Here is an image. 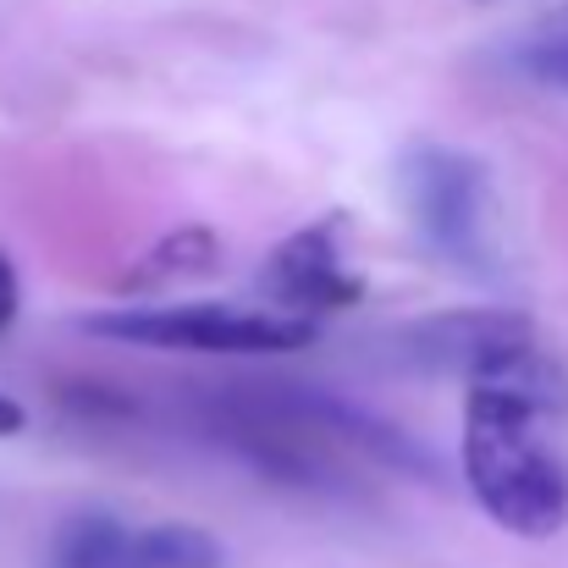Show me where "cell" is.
<instances>
[{"label":"cell","instance_id":"cell-2","mask_svg":"<svg viewBox=\"0 0 568 568\" xmlns=\"http://www.w3.org/2000/svg\"><path fill=\"white\" fill-rule=\"evenodd\" d=\"M199 425L210 442L254 464L265 480L298 491H348L365 469H392V475L430 469L408 436L310 386H271V381L221 386L199 397Z\"/></svg>","mask_w":568,"mask_h":568},{"label":"cell","instance_id":"cell-9","mask_svg":"<svg viewBox=\"0 0 568 568\" xmlns=\"http://www.w3.org/2000/svg\"><path fill=\"white\" fill-rule=\"evenodd\" d=\"M508 61H514L530 83L568 94V6L536 17V22L514 39V55H508Z\"/></svg>","mask_w":568,"mask_h":568},{"label":"cell","instance_id":"cell-7","mask_svg":"<svg viewBox=\"0 0 568 568\" xmlns=\"http://www.w3.org/2000/svg\"><path fill=\"white\" fill-rule=\"evenodd\" d=\"M386 348L408 371L486 381L519 359H530L541 343H536V326L514 310H453V315H430V321L403 326Z\"/></svg>","mask_w":568,"mask_h":568},{"label":"cell","instance_id":"cell-8","mask_svg":"<svg viewBox=\"0 0 568 568\" xmlns=\"http://www.w3.org/2000/svg\"><path fill=\"white\" fill-rule=\"evenodd\" d=\"M215 265H221L215 232H210V226H178V232H166V237L150 248V260L139 265L133 287H150V282H193V276H204V271H215Z\"/></svg>","mask_w":568,"mask_h":568},{"label":"cell","instance_id":"cell-4","mask_svg":"<svg viewBox=\"0 0 568 568\" xmlns=\"http://www.w3.org/2000/svg\"><path fill=\"white\" fill-rule=\"evenodd\" d=\"M89 337L155 348V354H193V359H282L304 354L321 326L276 315L265 304H226V298H178V304H139L83 321Z\"/></svg>","mask_w":568,"mask_h":568},{"label":"cell","instance_id":"cell-3","mask_svg":"<svg viewBox=\"0 0 568 568\" xmlns=\"http://www.w3.org/2000/svg\"><path fill=\"white\" fill-rule=\"evenodd\" d=\"M392 193L414 237L453 265L458 276L491 282L503 271V204L497 178L475 150L419 139L397 150L392 161Z\"/></svg>","mask_w":568,"mask_h":568},{"label":"cell","instance_id":"cell-11","mask_svg":"<svg viewBox=\"0 0 568 568\" xmlns=\"http://www.w3.org/2000/svg\"><path fill=\"white\" fill-rule=\"evenodd\" d=\"M28 425V408L11 397V392H0V436H17Z\"/></svg>","mask_w":568,"mask_h":568},{"label":"cell","instance_id":"cell-10","mask_svg":"<svg viewBox=\"0 0 568 568\" xmlns=\"http://www.w3.org/2000/svg\"><path fill=\"white\" fill-rule=\"evenodd\" d=\"M17 315H22V282H17V265L0 254V332H11Z\"/></svg>","mask_w":568,"mask_h":568},{"label":"cell","instance_id":"cell-1","mask_svg":"<svg viewBox=\"0 0 568 568\" xmlns=\"http://www.w3.org/2000/svg\"><path fill=\"white\" fill-rule=\"evenodd\" d=\"M458 469L480 514L519 536L568 530V376L541 348L486 381H469Z\"/></svg>","mask_w":568,"mask_h":568},{"label":"cell","instance_id":"cell-6","mask_svg":"<svg viewBox=\"0 0 568 568\" xmlns=\"http://www.w3.org/2000/svg\"><path fill=\"white\" fill-rule=\"evenodd\" d=\"M254 287H260L265 310L310 321V326L354 310L365 298V276H359V260H354L348 215H321V221H304L298 232H287L265 254Z\"/></svg>","mask_w":568,"mask_h":568},{"label":"cell","instance_id":"cell-5","mask_svg":"<svg viewBox=\"0 0 568 568\" xmlns=\"http://www.w3.org/2000/svg\"><path fill=\"white\" fill-rule=\"evenodd\" d=\"M44 568H226V541L183 519H128L111 508H78L55 525Z\"/></svg>","mask_w":568,"mask_h":568}]
</instances>
